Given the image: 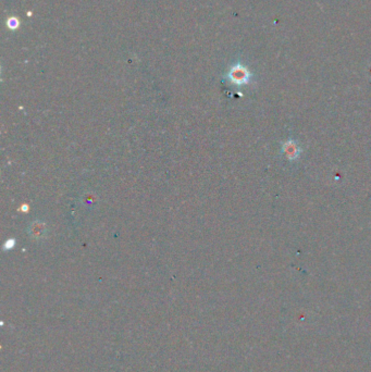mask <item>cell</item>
<instances>
[{
	"label": "cell",
	"instance_id": "obj_1",
	"mask_svg": "<svg viewBox=\"0 0 371 372\" xmlns=\"http://www.w3.org/2000/svg\"><path fill=\"white\" fill-rule=\"evenodd\" d=\"M250 72L241 65H237L231 69L229 73V80L236 85H245L250 81Z\"/></svg>",
	"mask_w": 371,
	"mask_h": 372
},
{
	"label": "cell",
	"instance_id": "obj_2",
	"mask_svg": "<svg viewBox=\"0 0 371 372\" xmlns=\"http://www.w3.org/2000/svg\"><path fill=\"white\" fill-rule=\"evenodd\" d=\"M282 153L284 154V156L291 162L296 161L300 156L301 148L296 141L290 138V140H287L282 144Z\"/></svg>",
	"mask_w": 371,
	"mask_h": 372
},
{
	"label": "cell",
	"instance_id": "obj_3",
	"mask_svg": "<svg viewBox=\"0 0 371 372\" xmlns=\"http://www.w3.org/2000/svg\"><path fill=\"white\" fill-rule=\"evenodd\" d=\"M29 232L31 236L35 239H44L46 237L47 229L46 225L42 221H34L32 224L30 225Z\"/></svg>",
	"mask_w": 371,
	"mask_h": 372
},
{
	"label": "cell",
	"instance_id": "obj_4",
	"mask_svg": "<svg viewBox=\"0 0 371 372\" xmlns=\"http://www.w3.org/2000/svg\"><path fill=\"white\" fill-rule=\"evenodd\" d=\"M15 245H16V241H15V239H14V238H9L8 241L6 242V244L4 245V249H5V250L12 249V248L15 247Z\"/></svg>",
	"mask_w": 371,
	"mask_h": 372
}]
</instances>
